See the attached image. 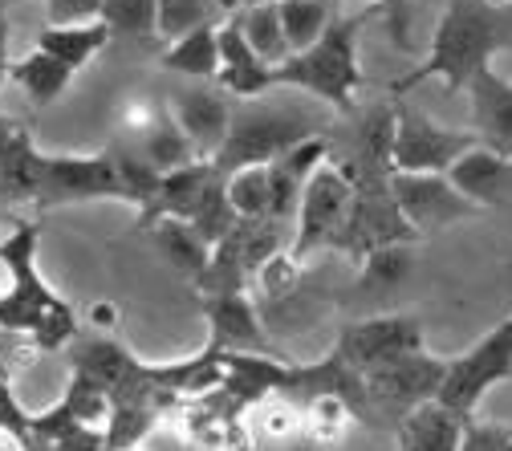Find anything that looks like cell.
<instances>
[{
	"mask_svg": "<svg viewBox=\"0 0 512 451\" xmlns=\"http://www.w3.org/2000/svg\"><path fill=\"white\" fill-rule=\"evenodd\" d=\"M240 25L244 41L252 45V53L265 61V66H281V61L293 57L289 49V37H285V25H281V9L277 5H256V9H240L236 17H228Z\"/></svg>",
	"mask_w": 512,
	"mask_h": 451,
	"instance_id": "obj_26",
	"label": "cell"
},
{
	"mask_svg": "<svg viewBox=\"0 0 512 451\" xmlns=\"http://www.w3.org/2000/svg\"><path fill=\"white\" fill-rule=\"evenodd\" d=\"M228 204L240 220H269L273 212V187H269V167H240L224 175Z\"/></svg>",
	"mask_w": 512,
	"mask_h": 451,
	"instance_id": "obj_28",
	"label": "cell"
},
{
	"mask_svg": "<svg viewBox=\"0 0 512 451\" xmlns=\"http://www.w3.org/2000/svg\"><path fill=\"white\" fill-rule=\"evenodd\" d=\"M322 135V118L297 98H248L232 106V126L212 167L232 175L240 167H269L285 151Z\"/></svg>",
	"mask_w": 512,
	"mask_h": 451,
	"instance_id": "obj_4",
	"label": "cell"
},
{
	"mask_svg": "<svg viewBox=\"0 0 512 451\" xmlns=\"http://www.w3.org/2000/svg\"><path fill=\"white\" fill-rule=\"evenodd\" d=\"M102 21L110 25L114 37H159V0H106Z\"/></svg>",
	"mask_w": 512,
	"mask_h": 451,
	"instance_id": "obj_30",
	"label": "cell"
},
{
	"mask_svg": "<svg viewBox=\"0 0 512 451\" xmlns=\"http://www.w3.org/2000/svg\"><path fill=\"white\" fill-rule=\"evenodd\" d=\"M488 5H492V9H504V5H512V0H488Z\"/></svg>",
	"mask_w": 512,
	"mask_h": 451,
	"instance_id": "obj_40",
	"label": "cell"
},
{
	"mask_svg": "<svg viewBox=\"0 0 512 451\" xmlns=\"http://www.w3.org/2000/svg\"><path fill=\"white\" fill-rule=\"evenodd\" d=\"M326 159H330V139L317 135V139H305V143H297L293 151H285L281 159L269 163V187H273V212H269V220H281V224L297 220L305 183L313 179V171L322 167Z\"/></svg>",
	"mask_w": 512,
	"mask_h": 451,
	"instance_id": "obj_15",
	"label": "cell"
},
{
	"mask_svg": "<svg viewBox=\"0 0 512 451\" xmlns=\"http://www.w3.org/2000/svg\"><path fill=\"white\" fill-rule=\"evenodd\" d=\"M216 175L220 171L212 163H204V159L163 175L155 200L139 212V228H155L159 220H191V212H196L200 200H204V191L216 183Z\"/></svg>",
	"mask_w": 512,
	"mask_h": 451,
	"instance_id": "obj_18",
	"label": "cell"
},
{
	"mask_svg": "<svg viewBox=\"0 0 512 451\" xmlns=\"http://www.w3.org/2000/svg\"><path fill=\"white\" fill-rule=\"evenodd\" d=\"M5 281H9V269H5V261H0V293H5V289H9Z\"/></svg>",
	"mask_w": 512,
	"mask_h": 451,
	"instance_id": "obj_39",
	"label": "cell"
},
{
	"mask_svg": "<svg viewBox=\"0 0 512 451\" xmlns=\"http://www.w3.org/2000/svg\"><path fill=\"white\" fill-rule=\"evenodd\" d=\"M106 0H45V17L49 25H90L102 21Z\"/></svg>",
	"mask_w": 512,
	"mask_h": 451,
	"instance_id": "obj_33",
	"label": "cell"
},
{
	"mask_svg": "<svg viewBox=\"0 0 512 451\" xmlns=\"http://www.w3.org/2000/svg\"><path fill=\"white\" fill-rule=\"evenodd\" d=\"M468 98H472V131L480 135V147L512 159V82L488 66L472 78Z\"/></svg>",
	"mask_w": 512,
	"mask_h": 451,
	"instance_id": "obj_16",
	"label": "cell"
},
{
	"mask_svg": "<svg viewBox=\"0 0 512 451\" xmlns=\"http://www.w3.org/2000/svg\"><path fill=\"white\" fill-rule=\"evenodd\" d=\"M508 378H512V313L500 321V326H492L468 354L447 358V374H443V386H439L435 399L447 411L476 419L484 395Z\"/></svg>",
	"mask_w": 512,
	"mask_h": 451,
	"instance_id": "obj_5",
	"label": "cell"
},
{
	"mask_svg": "<svg viewBox=\"0 0 512 451\" xmlns=\"http://www.w3.org/2000/svg\"><path fill=\"white\" fill-rule=\"evenodd\" d=\"M191 228H196L212 248L240 224V216L232 212V204H228V191H224V175H216V183L204 191V200H200V208L191 212V220H187Z\"/></svg>",
	"mask_w": 512,
	"mask_h": 451,
	"instance_id": "obj_31",
	"label": "cell"
},
{
	"mask_svg": "<svg viewBox=\"0 0 512 451\" xmlns=\"http://www.w3.org/2000/svg\"><path fill=\"white\" fill-rule=\"evenodd\" d=\"M415 350H423V326L411 313L350 321V326L338 334V346H334V354L358 374H370V370L387 366L403 354H415Z\"/></svg>",
	"mask_w": 512,
	"mask_h": 451,
	"instance_id": "obj_11",
	"label": "cell"
},
{
	"mask_svg": "<svg viewBox=\"0 0 512 451\" xmlns=\"http://www.w3.org/2000/svg\"><path fill=\"white\" fill-rule=\"evenodd\" d=\"M216 86L240 102L273 94V66H265V61L252 53V45L244 41L236 21L220 25V78H216Z\"/></svg>",
	"mask_w": 512,
	"mask_h": 451,
	"instance_id": "obj_17",
	"label": "cell"
},
{
	"mask_svg": "<svg viewBox=\"0 0 512 451\" xmlns=\"http://www.w3.org/2000/svg\"><path fill=\"white\" fill-rule=\"evenodd\" d=\"M460 451H512V427L468 419V431H464Z\"/></svg>",
	"mask_w": 512,
	"mask_h": 451,
	"instance_id": "obj_34",
	"label": "cell"
},
{
	"mask_svg": "<svg viewBox=\"0 0 512 451\" xmlns=\"http://www.w3.org/2000/svg\"><path fill=\"white\" fill-rule=\"evenodd\" d=\"M0 204H5V200H0Z\"/></svg>",
	"mask_w": 512,
	"mask_h": 451,
	"instance_id": "obj_42",
	"label": "cell"
},
{
	"mask_svg": "<svg viewBox=\"0 0 512 451\" xmlns=\"http://www.w3.org/2000/svg\"><path fill=\"white\" fill-rule=\"evenodd\" d=\"M480 147L476 131H456L427 118L423 110L399 102L395 106V143H391V167L403 175H447L468 151Z\"/></svg>",
	"mask_w": 512,
	"mask_h": 451,
	"instance_id": "obj_8",
	"label": "cell"
},
{
	"mask_svg": "<svg viewBox=\"0 0 512 451\" xmlns=\"http://www.w3.org/2000/svg\"><path fill=\"white\" fill-rule=\"evenodd\" d=\"M256 5H281V0H220L224 17H236L240 9H256Z\"/></svg>",
	"mask_w": 512,
	"mask_h": 451,
	"instance_id": "obj_38",
	"label": "cell"
},
{
	"mask_svg": "<svg viewBox=\"0 0 512 451\" xmlns=\"http://www.w3.org/2000/svg\"><path fill=\"white\" fill-rule=\"evenodd\" d=\"M370 9H378L382 13V21H387V29H391V37H395V45H411V37H407V25H411V9H407V0H366Z\"/></svg>",
	"mask_w": 512,
	"mask_h": 451,
	"instance_id": "obj_35",
	"label": "cell"
},
{
	"mask_svg": "<svg viewBox=\"0 0 512 451\" xmlns=\"http://www.w3.org/2000/svg\"><path fill=\"white\" fill-rule=\"evenodd\" d=\"M9 70H13V61H9V17H5V9H0V90H5Z\"/></svg>",
	"mask_w": 512,
	"mask_h": 451,
	"instance_id": "obj_37",
	"label": "cell"
},
{
	"mask_svg": "<svg viewBox=\"0 0 512 451\" xmlns=\"http://www.w3.org/2000/svg\"><path fill=\"white\" fill-rule=\"evenodd\" d=\"M94 200H122L126 187L118 175L114 151L102 155H45L41 163V208H66V204H94Z\"/></svg>",
	"mask_w": 512,
	"mask_h": 451,
	"instance_id": "obj_10",
	"label": "cell"
},
{
	"mask_svg": "<svg viewBox=\"0 0 512 451\" xmlns=\"http://www.w3.org/2000/svg\"><path fill=\"white\" fill-rule=\"evenodd\" d=\"M508 45H512V17H504V9H492L488 0H452L447 13L439 17L427 61H419L411 74L395 78L391 94H407L431 78H439L447 94H460Z\"/></svg>",
	"mask_w": 512,
	"mask_h": 451,
	"instance_id": "obj_1",
	"label": "cell"
},
{
	"mask_svg": "<svg viewBox=\"0 0 512 451\" xmlns=\"http://www.w3.org/2000/svg\"><path fill=\"white\" fill-rule=\"evenodd\" d=\"M464 431H468L464 415L447 411L439 399H431L395 423V443L399 451H460Z\"/></svg>",
	"mask_w": 512,
	"mask_h": 451,
	"instance_id": "obj_19",
	"label": "cell"
},
{
	"mask_svg": "<svg viewBox=\"0 0 512 451\" xmlns=\"http://www.w3.org/2000/svg\"><path fill=\"white\" fill-rule=\"evenodd\" d=\"M171 118L179 122V131L187 135L191 151L204 163H212L228 139L232 126V102L224 98V90H208V86H187L175 90L171 98Z\"/></svg>",
	"mask_w": 512,
	"mask_h": 451,
	"instance_id": "obj_13",
	"label": "cell"
},
{
	"mask_svg": "<svg viewBox=\"0 0 512 451\" xmlns=\"http://www.w3.org/2000/svg\"><path fill=\"white\" fill-rule=\"evenodd\" d=\"M110 25L106 21H90V25H45L37 33V49L57 57L66 70H82L90 66V61L110 45Z\"/></svg>",
	"mask_w": 512,
	"mask_h": 451,
	"instance_id": "obj_21",
	"label": "cell"
},
{
	"mask_svg": "<svg viewBox=\"0 0 512 451\" xmlns=\"http://www.w3.org/2000/svg\"><path fill=\"white\" fill-rule=\"evenodd\" d=\"M37 240L41 228L21 220L5 240H0V261L9 269V289L0 293V330L29 334L41 350L70 342L78 330V317L66 297H57L37 269Z\"/></svg>",
	"mask_w": 512,
	"mask_h": 451,
	"instance_id": "obj_2",
	"label": "cell"
},
{
	"mask_svg": "<svg viewBox=\"0 0 512 451\" xmlns=\"http://www.w3.org/2000/svg\"><path fill=\"white\" fill-rule=\"evenodd\" d=\"M159 61H163V70L183 74V78H196V82L220 78V25H204L196 33L171 41Z\"/></svg>",
	"mask_w": 512,
	"mask_h": 451,
	"instance_id": "obj_22",
	"label": "cell"
},
{
	"mask_svg": "<svg viewBox=\"0 0 512 451\" xmlns=\"http://www.w3.org/2000/svg\"><path fill=\"white\" fill-rule=\"evenodd\" d=\"M33 135L25 131V126L21 122H13V118H5V114H0V159H9L21 143H29Z\"/></svg>",
	"mask_w": 512,
	"mask_h": 451,
	"instance_id": "obj_36",
	"label": "cell"
},
{
	"mask_svg": "<svg viewBox=\"0 0 512 451\" xmlns=\"http://www.w3.org/2000/svg\"><path fill=\"white\" fill-rule=\"evenodd\" d=\"M350 204H354V179L346 175V167L338 159H326L313 171V179L305 183V196H301V208H297V220H293L289 256L297 265L305 261V256L338 244V236L346 228V216H350Z\"/></svg>",
	"mask_w": 512,
	"mask_h": 451,
	"instance_id": "obj_6",
	"label": "cell"
},
{
	"mask_svg": "<svg viewBox=\"0 0 512 451\" xmlns=\"http://www.w3.org/2000/svg\"><path fill=\"white\" fill-rule=\"evenodd\" d=\"M151 236H155V248L167 256V261L183 273V277H191V281H200L204 277V269H208V261H212V244L191 228L187 220H159L155 228H151Z\"/></svg>",
	"mask_w": 512,
	"mask_h": 451,
	"instance_id": "obj_24",
	"label": "cell"
},
{
	"mask_svg": "<svg viewBox=\"0 0 512 451\" xmlns=\"http://www.w3.org/2000/svg\"><path fill=\"white\" fill-rule=\"evenodd\" d=\"M131 451H135V447H131Z\"/></svg>",
	"mask_w": 512,
	"mask_h": 451,
	"instance_id": "obj_43",
	"label": "cell"
},
{
	"mask_svg": "<svg viewBox=\"0 0 512 451\" xmlns=\"http://www.w3.org/2000/svg\"><path fill=\"white\" fill-rule=\"evenodd\" d=\"M204 317L216 350L224 354H265L269 338L265 326L256 317V305L248 301V293H224V297H204Z\"/></svg>",
	"mask_w": 512,
	"mask_h": 451,
	"instance_id": "obj_14",
	"label": "cell"
},
{
	"mask_svg": "<svg viewBox=\"0 0 512 451\" xmlns=\"http://www.w3.org/2000/svg\"><path fill=\"white\" fill-rule=\"evenodd\" d=\"M277 9H281V25H285L293 53H305L309 45H317L322 33L330 29V21L338 17L334 0H281Z\"/></svg>",
	"mask_w": 512,
	"mask_h": 451,
	"instance_id": "obj_27",
	"label": "cell"
},
{
	"mask_svg": "<svg viewBox=\"0 0 512 451\" xmlns=\"http://www.w3.org/2000/svg\"><path fill=\"white\" fill-rule=\"evenodd\" d=\"M220 0H159V37L171 45L204 25H224Z\"/></svg>",
	"mask_w": 512,
	"mask_h": 451,
	"instance_id": "obj_29",
	"label": "cell"
},
{
	"mask_svg": "<svg viewBox=\"0 0 512 451\" xmlns=\"http://www.w3.org/2000/svg\"><path fill=\"white\" fill-rule=\"evenodd\" d=\"M443 374H447V358H435L427 350H415V354H403L387 366H378L370 374H362L366 382V399H370V419L387 415V419H403L411 415L415 407L431 403L443 386Z\"/></svg>",
	"mask_w": 512,
	"mask_h": 451,
	"instance_id": "obj_9",
	"label": "cell"
},
{
	"mask_svg": "<svg viewBox=\"0 0 512 451\" xmlns=\"http://www.w3.org/2000/svg\"><path fill=\"white\" fill-rule=\"evenodd\" d=\"M411 273V244H387L374 248L362 261V285L366 289H395Z\"/></svg>",
	"mask_w": 512,
	"mask_h": 451,
	"instance_id": "obj_32",
	"label": "cell"
},
{
	"mask_svg": "<svg viewBox=\"0 0 512 451\" xmlns=\"http://www.w3.org/2000/svg\"><path fill=\"white\" fill-rule=\"evenodd\" d=\"M350 179H354V204H350V216H346V228L334 252H346L350 261L362 265L374 248L411 244L419 236L391 196V175H350Z\"/></svg>",
	"mask_w": 512,
	"mask_h": 451,
	"instance_id": "obj_7",
	"label": "cell"
},
{
	"mask_svg": "<svg viewBox=\"0 0 512 451\" xmlns=\"http://www.w3.org/2000/svg\"><path fill=\"white\" fill-rule=\"evenodd\" d=\"M447 179H452L476 208H500L512 191V159H504L488 147H476L447 171Z\"/></svg>",
	"mask_w": 512,
	"mask_h": 451,
	"instance_id": "obj_20",
	"label": "cell"
},
{
	"mask_svg": "<svg viewBox=\"0 0 512 451\" xmlns=\"http://www.w3.org/2000/svg\"><path fill=\"white\" fill-rule=\"evenodd\" d=\"M382 17L378 9H362L350 17H334L322 41L309 45L305 53H293L289 61L273 70V90H297L334 110L354 106V90L362 86V66H358V37L362 29Z\"/></svg>",
	"mask_w": 512,
	"mask_h": 451,
	"instance_id": "obj_3",
	"label": "cell"
},
{
	"mask_svg": "<svg viewBox=\"0 0 512 451\" xmlns=\"http://www.w3.org/2000/svg\"><path fill=\"white\" fill-rule=\"evenodd\" d=\"M9 5H13V0H0V9H9Z\"/></svg>",
	"mask_w": 512,
	"mask_h": 451,
	"instance_id": "obj_41",
	"label": "cell"
},
{
	"mask_svg": "<svg viewBox=\"0 0 512 451\" xmlns=\"http://www.w3.org/2000/svg\"><path fill=\"white\" fill-rule=\"evenodd\" d=\"M9 78L29 94V102L33 106H53L61 94L70 90V82H74V70H66L57 57H49V53H41V49H33L29 57H21V61H13V70H9Z\"/></svg>",
	"mask_w": 512,
	"mask_h": 451,
	"instance_id": "obj_25",
	"label": "cell"
},
{
	"mask_svg": "<svg viewBox=\"0 0 512 451\" xmlns=\"http://www.w3.org/2000/svg\"><path fill=\"white\" fill-rule=\"evenodd\" d=\"M139 155L159 171V175H171V171H179V167H187V163H200V155L191 151V143H187V135L179 131V122L171 118V110L167 114H155L143 131H139Z\"/></svg>",
	"mask_w": 512,
	"mask_h": 451,
	"instance_id": "obj_23",
	"label": "cell"
},
{
	"mask_svg": "<svg viewBox=\"0 0 512 451\" xmlns=\"http://www.w3.org/2000/svg\"><path fill=\"white\" fill-rule=\"evenodd\" d=\"M391 196H395L399 212L407 216V224L415 232H435V228L460 224V220L480 212L447 175H403V171H395L391 175Z\"/></svg>",
	"mask_w": 512,
	"mask_h": 451,
	"instance_id": "obj_12",
	"label": "cell"
}]
</instances>
